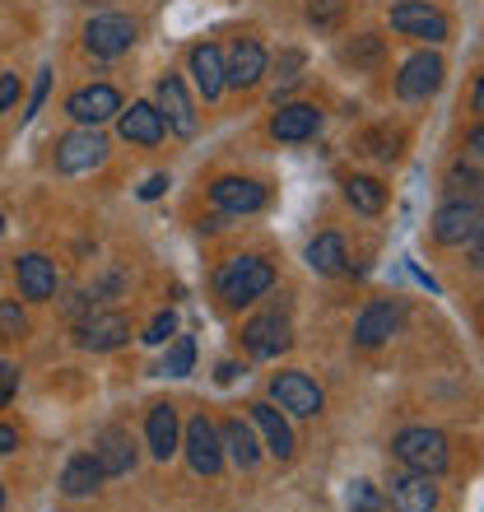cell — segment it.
<instances>
[{"instance_id":"6da1fadb","label":"cell","mask_w":484,"mask_h":512,"mask_svg":"<svg viewBox=\"0 0 484 512\" xmlns=\"http://www.w3.org/2000/svg\"><path fill=\"white\" fill-rule=\"evenodd\" d=\"M270 284H275L270 261H261V256H233V261H224V270H219L215 289L229 308H242V303H256Z\"/></svg>"},{"instance_id":"7a4b0ae2","label":"cell","mask_w":484,"mask_h":512,"mask_svg":"<svg viewBox=\"0 0 484 512\" xmlns=\"http://www.w3.org/2000/svg\"><path fill=\"white\" fill-rule=\"evenodd\" d=\"M391 452L410 466V471H419V475H438L447 466V438L438 429H405V433H396V443H391Z\"/></svg>"},{"instance_id":"3957f363","label":"cell","mask_w":484,"mask_h":512,"mask_svg":"<svg viewBox=\"0 0 484 512\" xmlns=\"http://www.w3.org/2000/svg\"><path fill=\"white\" fill-rule=\"evenodd\" d=\"M103 154H108V140L98 135V126H80L56 145V168L61 173H89L103 163Z\"/></svg>"},{"instance_id":"277c9868","label":"cell","mask_w":484,"mask_h":512,"mask_svg":"<svg viewBox=\"0 0 484 512\" xmlns=\"http://www.w3.org/2000/svg\"><path fill=\"white\" fill-rule=\"evenodd\" d=\"M270 396L280 401V410L298 419H312L322 415V387L308 378V373H280V378L270 382Z\"/></svg>"},{"instance_id":"5b68a950","label":"cell","mask_w":484,"mask_h":512,"mask_svg":"<svg viewBox=\"0 0 484 512\" xmlns=\"http://www.w3.org/2000/svg\"><path fill=\"white\" fill-rule=\"evenodd\" d=\"M131 42H135V24L126 14H98L84 28V47L94 56H121V52H131Z\"/></svg>"},{"instance_id":"8992f818","label":"cell","mask_w":484,"mask_h":512,"mask_svg":"<svg viewBox=\"0 0 484 512\" xmlns=\"http://www.w3.org/2000/svg\"><path fill=\"white\" fill-rule=\"evenodd\" d=\"M433 238L447 247H461V243H475L480 238V205L475 201H452L438 210L433 219Z\"/></svg>"},{"instance_id":"52a82bcc","label":"cell","mask_w":484,"mask_h":512,"mask_svg":"<svg viewBox=\"0 0 484 512\" xmlns=\"http://www.w3.org/2000/svg\"><path fill=\"white\" fill-rule=\"evenodd\" d=\"M391 28H396V33H410V38H429V42L447 38L443 10H433L429 0H405V5H396V10H391Z\"/></svg>"},{"instance_id":"ba28073f","label":"cell","mask_w":484,"mask_h":512,"mask_svg":"<svg viewBox=\"0 0 484 512\" xmlns=\"http://www.w3.org/2000/svg\"><path fill=\"white\" fill-rule=\"evenodd\" d=\"M187 461L196 475H219L224 466V447H219V429L205 415H196L187 424Z\"/></svg>"},{"instance_id":"9c48e42d","label":"cell","mask_w":484,"mask_h":512,"mask_svg":"<svg viewBox=\"0 0 484 512\" xmlns=\"http://www.w3.org/2000/svg\"><path fill=\"white\" fill-rule=\"evenodd\" d=\"M66 112L80 126H103V122H112V117L121 112V94L112 89V84H89V89H80V94L70 98Z\"/></svg>"},{"instance_id":"30bf717a","label":"cell","mask_w":484,"mask_h":512,"mask_svg":"<svg viewBox=\"0 0 484 512\" xmlns=\"http://www.w3.org/2000/svg\"><path fill=\"white\" fill-rule=\"evenodd\" d=\"M159 117H163V126L168 131H177V135H196V108H191V98H187V89H182V80L177 75H163L159 80Z\"/></svg>"},{"instance_id":"8fae6325","label":"cell","mask_w":484,"mask_h":512,"mask_svg":"<svg viewBox=\"0 0 484 512\" xmlns=\"http://www.w3.org/2000/svg\"><path fill=\"white\" fill-rule=\"evenodd\" d=\"M126 340H131V322L121 312H89L80 322V345L94 354H108L117 345H126Z\"/></svg>"},{"instance_id":"7c38bea8","label":"cell","mask_w":484,"mask_h":512,"mask_svg":"<svg viewBox=\"0 0 484 512\" xmlns=\"http://www.w3.org/2000/svg\"><path fill=\"white\" fill-rule=\"evenodd\" d=\"M443 84V61L433 52H415L396 75V94L401 98H429Z\"/></svg>"},{"instance_id":"4fadbf2b","label":"cell","mask_w":484,"mask_h":512,"mask_svg":"<svg viewBox=\"0 0 484 512\" xmlns=\"http://www.w3.org/2000/svg\"><path fill=\"white\" fill-rule=\"evenodd\" d=\"M219 210H229V215H252L266 205V187L252 182V177H219L215 187H210Z\"/></svg>"},{"instance_id":"5bb4252c","label":"cell","mask_w":484,"mask_h":512,"mask_svg":"<svg viewBox=\"0 0 484 512\" xmlns=\"http://www.w3.org/2000/svg\"><path fill=\"white\" fill-rule=\"evenodd\" d=\"M117 131H121V140H131V145H159L163 117L154 103H131V108L117 112Z\"/></svg>"},{"instance_id":"9a60e30c","label":"cell","mask_w":484,"mask_h":512,"mask_svg":"<svg viewBox=\"0 0 484 512\" xmlns=\"http://www.w3.org/2000/svg\"><path fill=\"white\" fill-rule=\"evenodd\" d=\"M242 340H247V350L256 354V359H275V354L289 350V322H284L280 312H270V317H256L247 331H242Z\"/></svg>"},{"instance_id":"2e32d148","label":"cell","mask_w":484,"mask_h":512,"mask_svg":"<svg viewBox=\"0 0 484 512\" xmlns=\"http://www.w3.org/2000/svg\"><path fill=\"white\" fill-rule=\"evenodd\" d=\"M317 126H322V112L312 108V103H289V108L275 112L270 135H275V140H289V145H298V140H312V135H317Z\"/></svg>"},{"instance_id":"e0dca14e","label":"cell","mask_w":484,"mask_h":512,"mask_svg":"<svg viewBox=\"0 0 484 512\" xmlns=\"http://www.w3.org/2000/svg\"><path fill=\"white\" fill-rule=\"evenodd\" d=\"M396 326H401V308H396V303H373V308H363V317L354 322V340H359L363 350H373V345L396 336Z\"/></svg>"},{"instance_id":"ac0fdd59","label":"cell","mask_w":484,"mask_h":512,"mask_svg":"<svg viewBox=\"0 0 484 512\" xmlns=\"http://www.w3.org/2000/svg\"><path fill=\"white\" fill-rule=\"evenodd\" d=\"M433 503H438V489L429 485V475H396L391 480V508L396 512H433Z\"/></svg>"},{"instance_id":"d6986e66","label":"cell","mask_w":484,"mask_h":512,"mask_svg":"<svg viewBox=\"0 0 484 512\" xmlns=\"http://www.w3.org/2000/svg\"><path fill=\"white\" fill-rule=\"evenodd\" d=\"M266 75V52H261V42H238L229 56V66H224V84H233V89H252L256 80Z\"/></svg>"},{"instance_id":"ffe728a7","label":"cell","mask_w":484,"mask_h":512,"mask_svg":"<svg viewBox=\"0 0 484 512\" xmlns=\"http://www.w3.org/2000/svg\"><path fill=\"white\" fill-rule=\"evenodd\" d=\"M19 294L28 298V303H47V298H56V266L47 261V256H24L19 261Z\"/></svg>"},{"instance_id":"44dd1931","label":"cell","mask_w":484,"mask_h":512,"mask_svg":"<svg viewBox=\"0 0 484 512\" xmlns=\"http://www.w3.org/2000/svg\"><path fill=\"white\" fill-rule=\"evenodd\" d=\"M191 75H196V89L205 94V103H210V98H219V94H224V52H219V47H210V42H205V47H196V52H191Z\"/></svg>"},{"instance_id":"7402d4cb","label":"cell","mask_w":484,"mask_h":512,"mask_svg":"<svg viewBox=\"0 0 484 512\" xmlns=\"http://www.w3.org/2000/svg\"><path fill=\"white\" fill-rule=\"evenodd\" d=\"M145 438H149V452L159 461H168L177 452V410L173 405H154L145 419Z\"/></svg>"},{"instance_id":"603a6c76","label":"cell","mask_w":484,"mask_h":512,"mask_svg":"<svg viewBox=\"0 0 484 512\" xmlns=\"http://www.w3.org/2000/svg\"><path fill=\"white\" fill-rule=\"evenodd\" d=\"M94 461H98V471L103 475H126L135 466V452H131V438L117 429H108L103 438H98L94 447Z\"/></svg>"},{"instance_id":"cb8c5ba5","label":"cell","mask_w":484,"mask_h":512,"mask_svg":"<svg viewBox=\"0 0 484 512\" xmlns=\"http://www.w3.org/2000/svg\"><path fill=\"white\" fill-rule=\"evenodd\" d=\"M252 415H256V424H261V433H266V443H270V452L280 461H289L294 457V429L284 424V415L275 410V405H252Z\"/></svg>"},{"instance_id":"d4e9b609","label":"cell","mask_w":484,"mask_h":512,"mask_svg":"<svg viewBox=\"0 0 484 512\" xmlns=\"http://www.w3.org/2000/svg\"><path fill=\"white\" fill-rule=\"evenodd\" d=\"M219 447H229V457L238 461L242 471H252L256 461H261V447H256V433L242 424V419H229L224 429H219Z\"/></svg>"},{"instance_id":"484cf974","label":"cell","mask_w":484,"mask_h":512,"mask_svg":"<svg viewBox=\"0 0 484 512\" xmlns=\"http://www.w3.org/2000/svg\"><path fill=\"white\" fill-rule=\"evenodd\" d=\"M98 480H103V471H98L94 452H84V457H70L66 471H61V489H66L70 499H84V494H94Z\"/></svg>"},{"instance_id":"4316f807","label":"cell","mask_w":484,"mask_h":512,"mask_svg":"<svg viewBox=\"0 0 484 512\" xmlns=\"http://www.w3.org/2000/svg\"><path fill=\"white\" fill-rule=\"evenodd\" d=\"M345 238L340 233H322L317 243L308 247V266L317 270V275H345Z\"/></svg>"},{"instance_id":"83f0119b","label":"cell","mask_w":484,"mask_h":512,"mask_svg":"<svg viewBox=\"0 0 484 512\" xmlns=\"http://www.w3.org/2000/svg\"><path fill=\"white\" fill-rule=\"evenodd\" d=\"M345 196H350V205L363 210V215H377V210L387 205V187H382L377 177H350V182H345Z\"/></svg>"},{"instance_id":"f1b7e54d","label":"cell","mask_w":484,"mask_h":512,"mask_svg":"<svg viewBox=\"0 0 484 512\" xmlns=\"http://www.w3.org/2000/svg\"><path fill=\"white\" fill-rule=\"evenodd\" d=\"M191 364H196V340L191 336H177L173 350H168V359H163L159 373H168V378H187Z\"/></svg>"},{"instance_id":"f546056e","label":"cell","mask_w":484,"mask_h":512,"mask_svg":"<svg viewBox=\"0 0 484 512\" xmlns=\"http://www.w3.org/2000/svg\"><path fill=\"white\" fill-rule=\"evenodd\" d=\"M28 331V317L14 298H0V340H19Z\"/></svg>"},{"instance_id":"4dcf8cb0","label":"cell","mask_w":484,"mask_h":512,"mask_svg":"<svg viewBox=\"0 0 484 512\" xmlns=\"http://www.w3.org/2000/svg\"><path fill=\"white\" fill-rule=\"evenodd\" d=\"M345 56H350L354 66H373L377 56H382V38L363 33V38H354V47H345Z\"/></svg>"},{"instance_id":"1f68e13d","label":"cell","mask_w":484,"mask_h":512,"mask_svg":"<svg viewBox=\"0 0 484 512\" xmlns=\"http://www.w3.org/2000/svg\"><path fill=\"white\" fill-rule=\"evenodd\" d=\"M173 331H177V317L173 312H159V317H154V322L145 326V345H168V340H173Z\"/></svg>"},{"instance_id":"d6a6232c","label":"cell","mask_w":484,"mask_h":512,"mask_svg":"<svg viewBox=\"0 0 484 512\" xmlns=\"http://www.w3.org/2000/svg\"><path fill=\"white\" fill-rule=\"evenodd\" d=\"M350 508H359V512H377L382 508V494H377L368 480H354V489H350Z\"/></svg>"},{"instance_id":"836d02e7","label":"cell","mask_w":484,"mask_h":512,"mask_svg":"<svg viewBox=\"0 0 484 512\" xmlns=\"http://www.w3.org/2000/svg\"><path fill=\"white\" fill-rule=\"evenodd\" d=\"M308 19H312V24H336V19H340V0H312Z\"/></svg>"},{"instance_id":"e575fe53","label":"cell","mask_w":484,"mask_h":512,"mask_svg":"<svg viewBox=\"0 0 484 512\" xmlns=\"http://www.w3.org/2000/svg\"><path fill=\"white\" fill-rule=\"evenodd\" d=\"M298 70H303V56H298V52H284V61H280V84H284V89L298 80Z\"/></svg>"},{"instance_id":"d590c367","label":"cell","mask_w":484,"mask_h":512,"mask_svg":"<svg viewBox=\"0 0 484 512\" xmlns=\"http://www.w3.org/2000/svg\"><path fill=\"white\" fill-rule=\"evenodd\" d=\"M163 191H168V177H163V173H154V177H149V182H145V187H140V201H159Z\"/></svg>"},{"instance_id":"8d00e7d4","label":"cell","mask_w":484,"mask_h":512,"mask_svg":"<svg viewBox=\"0 0 484 512\" xmlns=\"http://www.w3.org/2000/svg\"><path fill=\"white\" fill-rule=\"evenodd\" d=\"M14 387H19V373H14V364H0V405L10 401Z\"/></svg>"},{"instance_id":"74e56055","label":"cell","mask_w":484,"mask_h":512,"mask_svg":"<svg viewBox=\"0 0 484 512\" xmlns=\"http://www.w3.org/2000/svg\"><path fill=\"white\" fill-rule=\"evenodd\" d=\"M14 98H19V80H14V75H0V108H10Z\"/></svg>"},{"instance_id":"f35d334b","label":"cell","mask_w":484,"mask_h":512,"mask_svg":"<svg viewBox=\"0 0 484 512\" xmlns=\"http://www.w3.org/2000/svg\"><path fill=\"white\" fill-rule=\"evenodd\" d=\"M89 308H94V298H89V294H70V303H66L70 317H84Z\"/></svg>"},{"instance_id":"ab89813d","label":"cell","mask_w":484,"mask_h":512,"mask_svg":"<svg viewBox=\"0 0 484 512\" xmlns=\"http://www.w3.org/2000/svg\"><path fill=\"white\" fill-rule=\"evenodd\" d=\"M14 447H19V433H14L10 424H0V457H5V452H14Z\"/></svg>"},{"instance_id":"60d3db41","label":"cell","mask_w":484,"mask_h":512,"mask_svg":"<svg viewBox=\"0 0 484 512\" xmlns=\"http://www.w3.org/2000/svg\"><path fill=\"white\" fill-rule=\"evenodd\" d=\"M47 80H52V70H42V75H38V89H33V112H38L42 98H47ZM33 112H28V117H33Z\"/></svg>"},{"instance_id":"b9f144b4","label":"cell","mask_w":484,"mask_h":512,"mask_svg":"<svg viewBox=\"0 0 484 512\" xmlns=\"http://www.w3.org/2000/svg\"><path fill=\"white\" fill-rule=\"evenodd\" d=\"M0 512H5V489H0Z\"/></svg>"},{"instance_id":"7bdbcfd3","label":"cell","mask_w":484,"mask_h":512,"mask_svg":"<svg viewBox=\"0 0 484 512\" xmlns=\"http://www.w3.org/2000/svg\"><path fill=\"white\" fill-rule=\"evenodd\" d=\"M0 233H5V215H0Z\"/></svg>"}]
</instances>
